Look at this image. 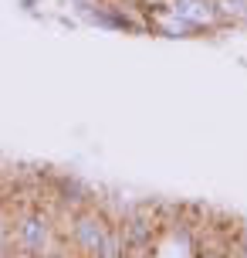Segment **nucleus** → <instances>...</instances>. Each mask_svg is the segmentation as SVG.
I'll list each match as a JSON object with an SVG mask.
<instances>
[{
    "label": "nucleus",
    "instance_id": "obj_1",
    "mask_svg": "<svg viewBox=\"0 0 247 258\" xmlns=\"http://www.w3.org/2000/svg\"><path fill=\"white\" fill-rule=\"evenodd\" d=\"M0 258H247V221L51 167H0Z\"/></svg>",
    "mask_w": 247,
    "mask_h": 258
}]
</instances>
